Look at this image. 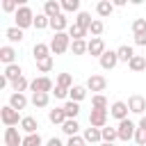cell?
<instances>
[{
    "mask_svg": "<svg viewBox=\"0 0 146 146\" xmlns=\"http://www.w3.org/2000/svg\"><path fill=\"white\" fill-rule=\"evenodd\" d=\"M91 16L87 14V11H78V16H75V25H80V27H84V30H89L91 27Z\"/></svg>",
    "mask_w": 146,
    "mask_h": 146,
    "instance_id": "obj_30",
    "label": "cell"
},
{
    "mask_svg": "<svg viewBox=\"0 0 146 146\" xmlns=\"http://www.w3.org/2000/svg\"><path fill=\"white\" fill-rule=\"evenodd\" d=\"M103 30H105V25H103V21H98V18H96V21L91 23V27H89V32H91L94 36H100Z\"/></svg>",
    "mask_w": 146,
    "mask_h": 146,
    "instance_id": "obj_40",
    "label": "cell"
},
{
    "mask_svg": "<svg viewBox=\"0 0 146 146\" xmlns=\"http://www.w3.org/2000/svg\"><path fill=\"white\" fill-rule=\"evenodd\" d=\"M50 27L55 30V34H57V32H64V30L68 27V18H66V14H59L57 18H50Z\"/></svg>",
    "mask_w": 146,
    "mask_h": 146,
    "instance_id": "obj_18",
    "label": "cell"
},
{
    "mask_svg": "<svg viewBox=\"0 0 146 146\" xmlns=\"http://www.w3.org/2000/svg\"><path fill=\"white\" fill-rule=\"evenodd\" d=\"M48 119H50V123L64 125V121H66V112H64V107H55V110H50V112H48Z\"/></svg>",
    "mask_w": 146,
    "mask_h": 146,
    "instance_id": "obj_20",
    "label": "cell"
},
{
    "mask_svg": "<svg viewBox=\"0 0 146 146\" xmlns=\"http://www.w3.org/2000/svg\"><path fill=\"white\" fill-rule=\"evenodd\" d=\"M107 114H110V110H91L89 112V125L91 128H105V123H107Z\"/></svg>",
    "mask_w": 146,
    "mask_h": 146,
    "instance_id": "obj_6",
    "label": "cell"
},
{
    "mask_svg": "<svg viewBox=\"0 0 146 146\" xmlns=\"http://www.w3.org/2000/svg\"><path fill=\"white\" fill-rule=\"evenodd\" d=\"M105 87H107V80L103 75H89V80H87V89L89 91L100 94V91H105Z\"/></svg>",
    "mask_w": 146,
    "mask_h": 146,
    "instance_id": "obj_9",
    "label": "cell"
},
{
    "mask_svg": "<svg viewBox=\"0 0 146 146\" xmlns=\"http://www.w3.org/2000/svg\"><path fill=\"white\" fill-rule=\"evenodd\" d=\"M132 32H135V34L146 32V18H135V23H132Z\"/></svg>",
    "mask_w": 146,
    "mask_h": 146,
    "instance_id": "obj_41",
    "label": "cell"
},
{
    "mask_svg": "<svg viewBox=\"0 0 146 146\" xmlns=\"http://www.w3.org/2000/svg\"><path fill=\"white\" fill-rule=\"evenodd\" d=\"M32 55H34V59H36V62H43V59H48V57H50V46H48V43H34Z\"/></svg>",
    "mask_w": 146,
    "mask_h": 146,
    "instance_id": "obj_14",
    "label": "cell"
},
{
    "mask_svg": "<svg viewBox=\"0 0 146 146\" xmlns=\"http://www.w3.org/2000/svg\"><path fill=\"white\" fill-rule=\"evenodd\" d=\"M34 27H36V30H46V27H50V18H48L46 14H36V16H34Z\"/></svg>",
    "mask_w": 146,
    "mask_h": 146,
    "instance_id": "obj_36",
    "label": "cell"
},
{
    "mask_svg": "<svg viewBox=\"0 0 146 146\" xmlns=\"http://www.w3.org/2000/svg\"><path fill=\"white\" fill-rule=\"evenodd\" d=\"M9 105H11L16 112H21V110L27 107V96H25V94H11V96H9Z\"/></svg>",
    "mask_w": 146,
    "mask_h": 146,
    "instance_id": "obj_16",
    "label": "cell"
},
{
    "mask_svg": "<svg viewBox=\"0 0 146 146\" xmlns=\"http://www.w3.org/2000/svg\"><path fill=\"white\" fill-rule=\"evenodd\" d=\"M5 36H7V39H9L11 43H16V41L21 43L25 34H23V30H21V27H16V25H14V27H7V32H5Z\"/></svg>",
    "mask_w": 146,
    "mask_h": 146,
    "instance_id": "obj_26",
    "label": "cell"
},
{
    "mask_svg": "<svg viewBox=\"0 0 146 146\" xmlns=\"http://www.w3.org/2000/svg\"><path fill=\"white\" fill-rule=\"evenodd\" d=\"M16 27H21V30H25V27H34V14H32V9L27 7V5H21V9L16 11Z\"/></svg>",
    "mask_w": 146,
    "mask_h": 146,
    "instance_id": "obj_2",
    "label": "cell"
},
{
    "mask_svg": "<svg viewBox=\"0 0 146 146\" xmlns=\"http://www.w3.org/2000/svg\"><path fill=\"white\" fill-rule=\"evenodd\" d=\"M112 11H114V5H112L110 0H100V2L96 5V14H98V16H103V18H105V16H110Z\"/></svg>",
    "mask_w": 146,
    "mask_h": 146,
    "instance_id": "obj_25",
    "label": "cell"
},
{
    "mask_svg": "<svg viewBox=\"0 0 146 146\" xmlns=\"http://www.w3.org/2000/svg\"><path fill=\"white\" fill-rule=\"evenodd\" d=\"M87 91H89L87 87H82V84H75V87L68 91V98H71V100H75V103H80V100H84V98H87Z\"/></svg>",
    "mask_w": 146,
    "mask_h": 146,
    "instance_id": "obj_22",
    "label": "cell"
},
{
    "mask_svg": "<svg viewBox=\"0 0 146 146\" xmlns=\"http://www.w3.org/2000/svg\"><path fill=\"white\" fill-rule=\"evenodd\" d=\"M128 66H130V71H132V73H141V71L146 68V57H141V55H135V57L128 62Z\"/></svg>",
    "mask_w": 146,
    "mask_h": 146,
    "instance_id": "obj_21",
    "label": "cell"
},
{
    "mask_svg": "<svg viewBox=\"0 0 146 146\" xmlns=\"http://www.w3.org/2000/svg\"><path fill=\"white\" fill-rule=\"evenodd\" d=\"M128 103H123V100H116V103H112V107H110V116H114V119H119V121H123V119H128Z\"/></svg>",
    "mask_w": 146,
    "mask_h": 146,
    "instance_id": "obj_8",
    "label": "cell"
},
{
    "mask_svg": "<svg viewBox=\"0 0 146 146\" xmlns=\"http://www.w3.org/2000/svg\"><path fill=\"white\" fill-rule=\"evenodd\" d=\"M23 146H41V135H39V132L25 135V137H23Z\"/></svg>",
    "mask_w": 146,
    "mask_h": 146,
    "instance_id": "obj_38",
    "label": "cell"
},
{
    "mask_svg": "<svg viewBox=\"0 0 146 146\" xmlns=\"http://www.w3.org/2000/svg\"><path fill=\"white\" fill-rule=\"evenodd\" d=\"M91 105H94L96 110H107V98H105L103 94H94V96H91Z\"/></svg>",
    "mask_w": 146,
    "mask_h": 146,
    "instance_id": "obj_37",
    "label": "cell"
},
{
    "mask_svg": "<svg viewBox=\"0 0 146 146\" xmlns=\"http://www.w3.org/2000/svg\"><path fill=\"white\" fill-rule=\"evenodd\" d=\"M0 62L7 64V66L16 64V50H14L11 46H2V48H0Z\"/></svg>",
    "mask_w": 146,
    "mask_h": 146,
    "instance_id": "obj_15",
    "label": "cell"
},
{
    "mask_svg": "<svg viewBox=\"0 0 146 146\" xmlns=\"http://www.w3.org/2000/svg\"><path fill=\"white\" fill-rule=\"evenodd\" d=\"M30 91H32V94H48V91H52V80L46 78V75L34 78V80L30 82Z\"/></svg>",
    "mask_w": 146,
    "mask_h": 146,
    "instance_id": "obj_5",
    "label": "cell"
},
{
    "mask_svg": "<svg viewBox=\"0 0 146 146\" xmlns=\"http://www.w3.org/2000/svg\"><path fill=\"white\" fill-rule=\"evenodd\" d=\"M128 110L132 114H144V110H146V96H139V94L130 96L128 98Z\"/></svg>",
    "mask_w": 146,
    "mask_h": 146,
    "instance_id": "obj_7",
    "label": "cell"
},
{
    "mask_svg": "<svg viewBox=\"0 0 146 146\" xmlns=\"http://www.w3.org/2000/svg\"><path fill=\"white\" fill-rule=\"evenodd\" d=\"M80 9V0H64L62 2V11H78Z\"/></svg>",
    "mask_w": 146,
    "mask_h": 146,
    "instance_id": "obj_39",
    "label": "cell"
},
{
    "mask_svg": "<svg viewBox=\"0 0 146 146\" xmlns=\"http://www.w3.org/2000/svg\"><path fill=\"white\" fill-rule=\"evenodd\" d=\"M57 87H64V89H73L75 84H73V78H71V73H59L57 75Z\"/></svg>",
    "mask_w": 146,
    "mask_h": 146,
    "instance_id": "obj_33",
    "label": "cell"
},
{
    "mask_svg": "<svg viewBox=\"0 0 146 146\" xmlns=\"http://www.w3.org/2000/svg\"><path fill=\"white\" fill-rule=\"evenodd\" d=\"M62 107H64V112H66V119H75V116L80 114V105H78L75 100H66Z\"/></svg>",
    "mask_w": 146,
    "mask_h": 146,
    "instance_id": "obj_28",
    "label": "cell"
},
{
    "mask_svg": "<svg viewBox=\"0 0 146 146\" xmlns=\"http://www.w3.org/2000/svg\"><path fill=\"white\" fill-rule=\"evenodd\" d=\"M135 141H137L139 146H146V130H139V128H137V132H135Z\"/></svg>",
    "mask_w": 146,
    "mask_h": 146,
    "instance_id": "obj_44",
    "label": "cell"
},
{
    "mask_svg": "<svg viewBox=\"0 0 146 146\" xmlns=\"http://www.w3.org/2000/svg\"><path fill=\"white\" fill-rule=\"evenodd\" d=\"M52 94H55V98H66V96H68V89H64V87H57V84H55V91H52Z\"/></svg>",
    "mask_w": 146,
    "mask_h": 146,
    "instance_id": "obj_46",
    "label": "cell"
},
{
    "mask_svg": "<svg viewBox=\"0 0 146 146\" xmlns=\"http://www.w3.org/2000/svg\"><path fill=\"white\" fill-rule=\"evenodd\" d=\"M5 144L7 146H23V137H21L18 128H7L5 130Z\"/></svg>",
    "mask_w": 146,
    "mask_h": 146,
    "instance_id": "obj_12",
    "label": "cell"
},
{
    "mask_svg": "<svg viewBox=\"0 0 146 146\" xmlns=\"http://www.w3.org/2000/svg\"><path fill=\"white\" fill-rule=\"evenodd\" d=\"M137 128H139V130H146V116L139 119V125H137Z\"/></svg>",
    "mask_w": 146,
    "mask_h": 146,
    "instance_id": "obj_49",
    "label": "cell"
},
{
    "mask_svg": "<svg viewBox=\"0 0 146 146\" xmlns=\"http://www.w3.org/2000/svg\"><path fill=\"white\" fill-rule=\"evenodd\" d=\"M78 130H80V123H78L75 119H66V121H64V125H62V132H64V135H68V137H75V135H78Z\"/></svg>",
    "mask_w": 146,
    "mask_h": 146,
    "instance_id": "obj_24",
    "label": "cell"
},
{
    "mask_svg": "<svg viewBox=\"0 0 146 146\" xmlns=\"http://www.w3.org/2000/svg\"><path fill=\"white\" fill-rule=\"evenodd\" d=\"M135 43H137V46H146V32L135 34Z\"/></svg>",
    "mask_w": 146,
    "mask_h": 146,
    "instance_id": "obj_47",
    "label": "cell"
},
{
    "mask_svg": "<svg viewBox=\"0 0 146 146\" xmlns=\"http://www.w3.org/2000/svg\"><path fill=\"white\" fill-rule=\"evenodd\" d=\"M7 84H9V80H7L5 75H2V78H0V87H7Z\"/></svg>",
    "mask_w": 146,
    "mask_h": 146,
    "instance_id": "obj_50",
    "label": "cell"
},
{
    "mask_svg": "<svg viewBox=\"0 0 146 146\" xmlns=\"http://www.w3.org/2000/svg\"><path fill=\"white\" fill-rule=\"evenodd\" d=\"M100 132H103V141H105V144H114V139H119V130H116V128H107V125H105Z\"/></svg>",
    "mask_w": 146,
    "mask_h": 146,
    "instance_id": "obj_35",
    "label": "cell"
},
{
    "mask_svg": "<svg viewBox=\"0 0 146 146\" xmlns=\"http://www.w3.org/2000/svg\"><path fill=\"white\" fill-rule=\"evenodd\" d=\"M116 55H119V62H130L135 57V50H132V46H119Z\"/></svg>",
    "mask_w": 146,
    "mask_h": 146,
    "instance_id": "obj_27",
    "label": "cell"
},
{
    "mask_svg": "<svg viewBox=\"0 0 146 146\" xmlns=\"http://www.w3.org/2000/svg\"><path fill=\"white\" fill-rule=\"evenodd\" d=\"M71 50H73V55H84V52H89V41H84V39L73 41L71 43Z\"/></svg>",
    "mask_w": 146,
    "mask_h": 146,
    "instance_id": "obj_32",
    "label": "cell"
},
{
    "mask_svg": "<svg viewBox=\"0 0 146 146\" xmlns=\"http://www.w3.org/2000/svg\"><path fill=\"white\" fill-rule=\"evenodd\" d=\"M100 146H114V144H105V141H103V144H100Z\"/></svg>",
    "mask_w": 146,
    "mask_h": 146,
    "instance_id": "obj_51",
    "label": "cell"
},
{
    "mask_svg": "<svg viewBox=\"0 0 146 146\" xmlns=\"http://www.w3.org/2000/svg\"><path fill=\"white\" fill-rule=\"evenodd\" d=\"M0 121H2L7 128H16L18 121H23V119H21V114H18L11 105H5V107L0 110Z\"/></svg>",
    "mask_w": 146,
    "mask_h": 146,
    "instance_id": "obj_3",
    "label": "cell"
},
{
    "mask_svg": "<svg viewBox=\"0 0 146 146\" xmlns=\"http://www.w3.org/2000/svg\"><path fill=\"white\" fill-rule=\"evenodd\" d=\"M87 32H89V30H84V27H80V25H75V23L68 27V36H73V41L84 39V36H87Z\"/></svg>",
    "mask_w": 146,
    "mask_h": 146,
    "instance_id": "obj_31",
    "label": "cell"
},
{
    "mask_svg": "<svg viewBox=\"0 0 146 146\" xmlns=\"http://www.w3.org/2000/svg\"><path fill=\"white\" fill-rule=\"evenodd\" d=\"M87 141H84V137H68V141H66V146H84Z\"/></svg>",
    "mask_w": 146,
    "mask_h": 146,
    "instance_id": "obj_45",
    "label": "cell"
},
{
    "mask_svg": "<svg viewBox=\"0 0 146 146\" xmlns=\"http://www.w3.org/2000/svg\"><path fill=\"white\" fill-rule=\"evenodd\" d=\"M43 14H46L48 18H57V16L62 14V2H57V0H46V2H43Z\"/></svg>",
    "mask_w": 146,
    "mask_h": 146,
    "instance_id": "obj_13",
    "label": "cell"
},
{
    "mask_svg": "<svg viewBox=\"0 0 146 146\" xmlns=\"http://www.w3.org/2000/svg\"><path fill=\"white\" fill-rule=\"evenodd\" d=\"M36 68H39L41 73H48V71L52 68V57H48V59H43V62H36Z\"/></svg>",
    "mask_w": 146,
    "mask_h": 146,
    "instance_id": "obj_42",
    "label": "cell"
},
{
    "mask_svg": "<svg viewBox=\"0 0 146 146\" xmlns=\"http://www.w3.org/2000/svg\"><path fill=\"white\" fill-rule=\"evenodd\" d=\"M119 139L121 141H130V139H135V132H137V125L130 121V119H123V121H119Z\"/></svg>",
    "mask_w": 146,
    "mask_h": 146,
    "instance_id": "obj_4",
    "label": "cell"
},
{
    "mask_svg": "<svg viewBox=\"0 0 146 146\" xmlns=\"http://www.w3.org/2000/svg\"><path fill=\"white\" fill-rule=\"evenodd\" d=\"M71 43H73V41H71V36H68V32H57V34L50 39L48 46H50V52H52V55H64V52L71 48Z\"/></svg>",
    "mask_w": 146,
    "mask_h": 146,
    "instance_id": "obj_1",
    "label": "cell"
},
{
    "mask_svg": "<svg viewBox=\"0 0 146 146\" xmlns=\"http://www.w3.org/2000/svg\"><path fill=\"white\" fill-rule=\"evenodd\" d=\"M7 80H9V84L14 82V80H18L21 75H23V68L18 66V64H11V66H5V73H2Z\"/></svg>",
    "mask_w": 146,
    "mask_h": 146,
    "instance_id": "obj_19",
    "label": "cell"
},
{
    "mask_svg": "<svg viewBox=\"0 0 146 146\" xmlns=\"http://www.w3.org/2000/svg\"><path fill=\"white\" fill-rule=\"evenodd\" d=\"M116 64H119V55H116V50H105L103 57H100V66H103L105 71H110V68H114Z\"/></svg>",
    "mask_w": 146,
    "mask_h": 146,
    "instance_id": "obj_11",
    "label": "cell"
},
{
    "mask_svg": "<svg viewBox=\"0 0 146 146\" xmlns=\"http://www.w3.org/2000/svg\"><path fill=\"white\" fill-rule=\"evenodd\" d=\"M82 137H84V141H91V144H103V132H100V128H87Z\"/></svg>",
    "mask_w": 146,
    "mask_h": 146,
    "instance_id": "obj_17",
    "label": "cell"
},
{
    "mask_svg": "<svg viewBox=\"0 0 146 146\" xmlns=\"http://www.w3.org/2000/svg\"><path fill=\"white\" fill-rule=\"evenodd\" d=\"M11 89H14V94H23L25 89H30V80H27L25 75H21L18 80L11 82Z\"/></svg>",
    "mask_w": 146,
    "mask_h": 146,
    "instance_id": "obj_29",
    "label": "cell"
},
{
    "mask_svg": "<svg viewBox=\"0 0 146 146\" xmlns=\"http://www.w3.org/2000/svg\"><path fill=\"white\" fill-rule=\"evenodd\" d=\"M21 128H23V132H27V135H34V132H36V128H39V123H36V119H34V116H23V121H21Z\"/></svg>",
    "mask_w": 146,
    "mask_h": 146,
    "instance_id": "obj_23",
    "label": "cell"
},
{
    "mask_svg": "<svg viewBox=\"0 0 146 146\" xmlns=\"http://www.w3.org/2000/svg\"><path fill=\"white\" fill-rule=\"evenodd\" d=\"M103 52H105V41H103L100 36H91V41H89V55L100 59Z\"/></svg>",
    "mask_w": 146,
    "mask_h": 146,
    "instance_id": "obj_10",
    "label": "cell"
},
{
    "mask_svg": "<svg viewBox=\"0 0 146 146\" xmlns=\"http://www.w3.org/2000/svg\"><path fill=\"white\" fill-rule=\"evenodd\" d=\"M2 9H5V11H18L21 7H18L16 0H5V2H2Z\"/></svg>",
    "mask_w": 146,
    "mask_h": 146,
    "instance_id": "obj_43",
    "label": "cell"
},
{
    "mask_svg": "<svg viewBox=\"0 0 146 146\" xmlns=\"http://www.w3.org/2000/svg\"><path fill=\"white\" fill-rule=\"evenodd\" d=\"M32 105L34 107H48V103H50V96L48 94H32Z\"/></svg>",
    "mask_w": 146,
    "mask_h": 146,
    "instance_id": "obj_34",
    "label": "cell"
},
{
    "mask_svg": "<svg viewBox=\"0 0 146 146\" xmlns=\"http://www.w3.org/2000/svg\"><path fill=\"white\" fill-rule=\"evenodd\" d=\"M46 146H64V144H62V139L52 137V139H48V144H46Z\"/></svg>",
    "mask_w": 146,
    "mask_h": 146,
    "instance_id": "obj_48",
    "label": "cell"
}]
</instances>
